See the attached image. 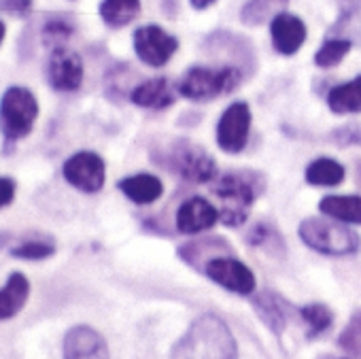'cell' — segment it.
I'll return each instance as SVG.
<instances>
[{
  "label": "cell",
  "mask_w": 361,
  "mask_h": 359,
  "mask_svg": "<svg viewBox=\"0 0 361 359\" xmlns=\"http://www.w3.org/2000/svg\"><path fill=\"white\" fill-rule=\"evenodd\" d=\"M224 255H232V247L224 238H217V236L198 238V241H192L183 247H178V257L200 272H204L209 262L224 257Z\"/></svg>",
  "instance_id": "15"
},
{
  "label": "cell",
  "mask_w": 361,
  "mask_h": 359,
  "mask_svg": "<svg viewBox=\"0 0 361 359\" xmlns=\"http://www.w3.org/2000/svg\"><path fill=\"white\" fill-rule=\"evenodd\" d=\"M47 83L56 92H77L83 83V60L68 47H58L47 60Z\"/></svg>",
  "instance_id": "10"
},
{
  "label": "cell",
  "mask_w": 361,
  "mask_h": 359,
  "mask_svg": "<svg viewBox=\"0 0 361 359\" xmlns=\"http://www.w3.org/2000/svg\"><path fill=\"white\" fill-rule=\"evenodd\" d=\"M35 0H0V11L11 16H28L32 11Z\"/></svg>",
  "instance_id": "31"
},
{
  "label": "cell",
  "mask_w": 361,
  "mask_h": 359,
  "mask_svg": "<svg viewBox=\"0 0 361 359\" xmlns=\"http://www.w3.org/2000/svg\"><path fill=\"white\" fill-rule=\"evenodd\" d=\"M62 174L75 190L85 192V194H96L104 185L106 168H104V159L98 153L77 151L64 162Z\"/></svg>",
  "instance_id": "7"
},
{
  "label": "cell",
  "mask_w": 361,
  "mask_h": 359,
  "mask_svg": "<svg viewBox=\"0 0 361 359\" xmlns=\"http://www.w3.org/2000/svg\"><path fill=\"white\" fill-rule=\"evenodd\" d=\"M240 83L243 68L238 66H194L178 81V94L194 102H207L232 94Z\"/></svg>",
  "instance_id": "4"
},
{
  "label": "cell",
  "mask_w": 361,
  "mask_h": 359,
  "mask_svg": "<svg viewBox=\"0 0 361 359\" xmlns=\"http://www.w3.org/2000/svg\"><path fill=\"white\" fill-rule=\"evenodd\" d=\"M130 100L140 107V109H168L170 104H174V92L168 83V79L164 77H155L149 81L138 83L132 92H130Z\"/></svg>",
  "instance_id": "16"
},
{
  "label": "cell",
  "mask_w": 361,
  "mask_h": 359,
  "mask_svg": "<svg viewBox=\"0 0 361 359\" xmlns=\"http://www.w3.org/2000/svg\"><path fill=\"white\" fill-rule=\"evenodd\" d=\"M306 24L293 13H281L270 22L272 45L281 56H295L306 41Z\"/></svg>",
  "instance_id": "13"
},
{
  "label": "cell",
  "mask_w": 361,
  "mask_h": 359,
  "mask_svg": "<svg viewBox=\"0 0 361 359\" xmlns=\"http://www.w3.org/2000/svg\"><path fill=\"white\" fill-rule=\"evenodd\" d=\"M30 281L22 272H11L0 289V321L13 319L28 302Z\"/></svg>",
  "instance_id": "17"
},
{
  "label": "cell",
  "mask_w": 361,
  "mask_h": 359,
  "mask_svg": "<svg viewBox=\"0 0 361 359\" xmlns=\"http://www.w3.org/2000/svg\"><path fill=\"white\" fill-rule=\"evenodd\" d=\"M75 35V22L68 16H51L45 20L43 30H41V39L43 45L49 47L51 51L58 47H66V43L73 39Z\"/></svg>",
  "instance_id": "26"
},
{
  "label": "cell",
  "mask_w": 361,
  "mask_h": 359,
  "mask_svg": "<svg viewBox=\"0 0 361 359\" xmlns=\"http://www.w3.org/2000/svg\"><path fill=\"white\" fill-rule=\"evenodd\" d=\"M319 209L334 221L361 226V198L359 196H327L321 200Z\"/></svg>",
  "instance_id": "22"
},
{
  "label": "cell",
  "mask_w": 361,
  "mask_h": 359,
  "mask_svg": "<svg viewBox=\"0 0 361 359\" xmlns=\"http://www.w3.org/2000/svg\"><path fill=\"white\" fill-rule=\"evenodd\" d=\"M140 13V0H102L100 18L109 28H123Z\"/></svg>",
  "instance_id": "23"
},
{
  "label": "cell",
  "mask_w": 361,
  "mask_h": 359,
  "mask_svg": "<svg viewBox=\"0 0 361 359\" xmlns=\"http://www.w3.org/2000/svg\"><path fill=\"white\" fill-rule=\"evenodd\" d=\"M357 178H359V183H361V166L357 168Z\"/></svg>",
  "instance_id": "36"
},
{
  "label": "cell",
  "mask_w": 361,
  "mask_h": 359,
  "mask_svg": "<svg viewBox=\"0 0 361 359\" xmlns=\"http://www.w3.org/2000/svg\"><path fill=\"white\" fill-rule=\"evenodd\" d=\"M253 308L259 315V319L274 334H283V329L287 327V319H289V306H287V302L281 296L270 293V291H264V293L255 296Z\"/></svg>",
  "instance_id": "19"
},
{
  "label": "cell",
  "mask_w": 361,
  "mask_h": 359,
  "mask_svg": "<svg viewBox=\"0 0 361 359\" xmlns=\"http://www.w3.org/2000/svg\"><path fill=\"white\" fill-rule=\"evenodd\" d=\"M327 359H336V357H327Z\"/></svg>",
  "instance_id": "37"
},
{
  "label": "cell",
  "mask_w": 361,
  "mask_h": 359,
  "mask_svg": "<svg viewBox=\"0 0 361 359\" xmlns=\"http://www.w3.org/2000/svg\"><path fill=\"white\" fill-rule=\"evenodd\" d=\"M18 194V183L11 176H0V209L9 207L16 200Z\"/></svg>",
  "instance_id": "32"
},
{
  "label": "cell",
  "mask_w": 361,
  "mask_h": 359,
  "mask_svg": "<svg viewBox=\"0 0 361 359\" xmlns=\"http://www.w3.org/2000/svg\"><path fill=\"white\" fill-rule=\"evenodd\" d=\"M56 241L49 234H26L24 238L16 241L13 245H9V253L18 260H26V262H41V260H49L51 255H56Z\"/></svg>",
  "instance_id": "20"
},
{
  "label": "cell",
  "mask_w": 361,
  "mask_h": 359,
  "mask_svg": "<svg viewBox=\"0 0 361 359\" xmlns=\"http://www.w3.org/2000/svg\"><path fill=\"white\" fill-rule=\"evenodd\" d=\"M338 344L353 357H361V312L353 315L350 323L342 331Z\"/></svg>",
  "instance_id": "29"
},
{
  "label": "cell",
  "mask_w": 361,
  "mask_h": 359,
  "mask_svg": "<svg viewBox=\"0 0 361 359\" xmlns=\"http://www.w3.org/2000/svg\"><path fill=\"white\" fill-rule=\"evenodd\" d=\"M213 3H217V0H190V5H192L196 11H204V9H209Z\"/></svg>",
  "instance_id": "34"
},
{
  "label": "cell",
  "mask_w": 361,
  "mask_h": 359,
  "mask_svg": "<svg viewBox=\"0 0 361 359\" xmlns=\"http://www.w3.org/2000/svg\"><path fill=\"white\" fill-rule=\"evenodd\" d=\"M344 168L331 157H319L306 168V181L314 188H336L342 183Z\"/></svg>",
  "instance_id": "25"
},
{
  "label": "cell",
  "mask_w": 361,
  "mask_h": 359,
  "mask_svg": "<svg viewBox=\"0 0 361 359\" xmlns=\"http://www.w3.org/2000/svg\"><path fill=\"white\" fill-rule=\"evenodd\" d=\"M64 359H109V344L100 331L90 325H75L62 342Z\"/></svg>",
  "instance_id": "12"
},
{
  "label": "cell",
  "mask_w": 361,
  "mask_h": 359,
  "mask_svg": "<svg viewBox=\"0 0 361 359\" xmlns=\"http://www.w3.org/2000/svg\"><path fill=\"white\" fill-rule=\"evenodd\" d=\"M204 274L228 291H234L240 296H249L255 291V276L251 268L243 264L240 260H236L234 255H224V257L209 262L204 268Z\"/></svg>",
  "instance_id": "11"
},
{
  "label": "cell",
  "mask_w": 361,
  "mask_h": 359,
  "mask_svg": "<svg viewBox=\"0 0 361 359\" xmlns=\"http://www.w3.org/2000/svg\"><path fill=\"white\" fill-rule=\"evenodd\" d=\"M327 107L336 115L361 113V77L334 85L327 94Z\"/></svg>",
  "instance_id": "21"
},
{
  "label": "cell",
  "mask_w": 361,
  "mask_h": 359,
  "mask_svg": "<svg viewBox=\"0 0 361 359\" xmlns=\"http://www.w3.org/2000/svg\"><path fill=\"white\" fill-rule=\"evenodd\" d=\"M219 221V211L204 198H190L176 211V228L183 234H200Z\"/></svg>",
  "instance_id": "14"
},
{
  "label": "cell",
  "mask_w": 361,
  "mask_h": 359,
  "mask_svg": "<svg viewBox=\"0 0 361 359\" xmlns=\"http://www.w3.org/2000/svg\"><path fill=\"white\" fill-rule=\"evenodd\" d=\"M39 117L37 96L22 85H11L0 98V134L5 140V149L13 147L18 140L26 138Z\"/></svg>",
  "instance_id": "3"
},
{
  "label": "cell",
  "mask_w": 361,
  "mask_h": 359,
  "mask_svg": "<svg viewBox=\"0 0 361 359\" xmlns=\"http://www.w3.org/2000/svg\"><path fill=\"white\" fill-rule=\"evenodd\" d=\"M251 132V109L247 102L230 104L217 123V145L226 153H240L249 142Z\"/></svg>",
  "instance_id": "9"
},
{
  "label": "cell",
  "mask_w": 361,
  "mask_h": 359,
  "mask_svg": "<svg viewBox=\"0 0 361 359\" xmlns=\"http://www.w3.org/2000/svg\"><path fill=\"white\" fill-rule=\"evenodd\" d=\"M247 243L253 247H274V243H281V236L276 234V230H272L268 224H257L253 226V230L247 234ZM283 245V243H281Z\"/></svg>",
  "instance_id": "30"
},
{
  "label": "cell",
  "mask_w": 361,
  "mask_h": 359,
  "mask_svg": "<svg viewBox=\"0 0 361 359\" xmlns=\"http://www.w3.org/2000/svg\"><path fill=\"white\" fill-rule=\"evenodd\" d=\"M300 317L306 323V336L308 338H317L323 331H327L334 323V315L327 306L323 304H308L304 308H300Z\"/></svg>",
  "instance_id": "28"
},
{
  "label": "cell",
  "mask_w": 361,
  "mask_h": 359,
  "mask_svg": "<svg viewBox=\"0 0 361 359\" xmlns=\"http://www.w3.org/2000/svg\"><path fill=\"white\" fill-rule=\"evenodd\" d=\"M300 238L306 247L323 255H353L361 249V238L334 219H304L300 224Z\"/></svg>",
  "instance_id": "5"
},
{
  "label": "cell",
  "mask_w": 361,
  "mask_h": 359,
  "mask_svg": "<svg viewBox=\"0 0 361 359\" xmlns=\"http://www.w3.org/2000/svg\"><path fill=\"white\" fill-rule=\"evenodd\" d=\"M132 43H134V51L138 56V60L151 68H161L166 66L172 56L176 54L178 49V41L176 37L168 35L164 28L159 26H140L134 37H132Z\"/></svg>",
  "instance_id": "8"
},
{
  "label": "cell",
  "mask_w": 361,
  "mask_h": 359,
  "mask_svg": "<svg viewBox=\"0 0 361 359\" xmlns=\"http://www.w3.org/2000/svg\"><path fill=\"white\" fill-rule=\"evenodd\" d=\"M350 49H353V43L348 39H342V37L340 39H329L317 49L314 64L319 68H334L348 56Z\"/></svg>",
  "instance_id": "27"
},
{
  "label": "cell",
  "mask_w": 361,
  "mask_h": 359,
  "mask_svg": "<svg viewBox=\"0 0 361 359\" xmlns=\"http://www.w3.org/2000/svg\"><path fill=\"white\" fill-rule=\"evenodd\" d=\"M164 166L190 183H211L217 174L215 159L196 142L178 138L164 151Z\"/></svg>",
  "instance_id": "6"
},
{
  "label": "cell",
  "mask_w": 361,
  "mask_h": 359,
  "mask_svg": "<svg viewBox=\"0 0 361 359\" xmlns=\"http://www.w3.org/2000/svg\"><path fill=\"white\" fill-rule=\"evenodd\" d=\"M336 138H338L340 142H344V145H350V142L361 145V128L348 126V128H344V130H338V132H336Z\"/></svg>",
  "instance_id": "33"
},
{
  "label": "cell",
  "mask_w": 361,
  "mask_h": 359,
  "mask_svg": "<svg viewBox=\"0 0 361 359\" xmlns=\"http://www.w3.org/2000/svg\"><path fill=\"white\" fill-rule=\"evenodd\" d=\"M119 190L134 205H151V202L159 200V196L164 194V185H161L159 178L153 174H147V172L121 178Z\"/></svg>",
  "instance_id": "18"
},
{
  "label": "cell",
  "mask_w": 361,
  "mask_h": 359,
  "mask_svg": "<svg viewBox=\"0 0 361 359\" xmlns=\"http://www.w3.org/2000/svg\"><path fill=\"white\" fill-rule=\"evenodd\" d=\"M259 190H262L259 174L255 172L245 170V172H230L221 176L213 185V194L221 200L219 219L230 228L245 224V219L251 213L255 194H259Z\"/></svg>",
  "instance_id": "2"
},
{
  "label": "cell",
  "mask_w": 361,
  "mask_h": 359,
  "mask_svg": "<svg viewBox=\"0 0 361 359\" xmlns=\"http://www.w3.org/2000/svg\"><path fill=\"white\" fill-rule=\"evenodd\" d=\"M5 35H7V26L3 20H0V45H3V41H5Z\"/></svg>",
  "instance_id": "35"
},
{
  "label": "cell",
  "mask_w": 361,
  "mask_h": 359,
  "mask_svg": "<svg viewBox=\"0 0 361 359\" xmlns=\"http://www.w3.org/2000/svg\"><path fill=\"white\" fill-rule=\"evenodd\" d=\"M238 346L217 315H200L172 346V359H236Z\"/></svg>",
  "instance_id": "1"
},
{
  "label": "cell",
  "mask_w": 361,
  "mask_h": 359,
  "mask_svg": "<svg viewBox=\"0 0 361 359\" xmlns=\"http://www.w3.org/2000/svg\"><path fill=\"white\" fill-rule=\"evenodd\" d=\"M287 5L289 0H249L240 9V22L245 26H262L285 13Z\"/></svg>",
  "instance_id": "24"
}]
</instances>
